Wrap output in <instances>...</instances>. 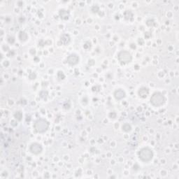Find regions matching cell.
<instances>
[{
	"mask_svg": "<svg viewBox=\"0 0 179 179\" xmlns=\"http://www.w3.org/2000/svg\"><path fill=\"white\" fill-rule=\"evenodd\" d=\"M139 158L143 162L145 163H148L150 162L153 160V152L150 148L148 147H145V148H142L140 149L138 153Z\"/></svg>",
	"mask_w": 179,
	"mask_h": 179,
	"instance_id": "cell-1",
	"label": "cell"
},
{
	"mask_svg": "<svg viewBox=\"0 0 179 179\" xmlns=\"http://www.w3.org/2000/svg\"><path fill=\"white\" fill-rule=\"evenodd\" d=\"M150 103L153 106L160 107L162 106L166 101L165 95L160 92H155L150 97Z\"/></svg>",
	"mask_w": 179,
	"mask_h": 179,
	"instance_id": "cell-2",
	"label": "cell"
},
{
	"mask_svg": "<svg viewBox=\"0 0 179 179\" xmlns=\"http://www.w3.org/2000/svg\"><path fill=\"white\" fill-rule=\"evenodd\" d=\"M34 129L38 133H44L49 128V123L45 119H38L34 123Z\"/></svg>",
	"mask_w": 179,
	"mask_h": 179,
	"instance_id": "cell-3",
	"label": "cell"
},
{
	"mask_svg": "<svg viewBox=\"0 0 179 179\" xmlns=\"http://www.w3.org/2000/svg\"><path fill=\"white\" fill-rule=\"evenodd\" d=\"M118 59L121 64H127L132 62V56L130 52L127 51H122L118 53Z\"/></svg>",
	"mask_w": 179,
	"mask_h": 179,
	"instance_id": "cell-4",
	"label": "cell"
},
{
	"mask_svg": "<svg viewBox=\"0 0 179 179\" xmlns=\"http://www.w3.org/2000/svg\"><path fill=\"white\" fill-rule=\"evenodd\" d=\"M79 60V56L77 54H75V53H72V54L69 55V56L67 57V62L69 65H71V66H74V65L78 64Z\"/></svg>",
	"mask_w": 179,
	"mask_h": 179,
	"instance_id": "cell-5",
	"label": "cell"
},
{
	"mask_svg": "<svg viewBox=\"0 0 179 179\" xmlns=\"http://www.w3.org/2000/svg\"><path fill=\"white\" fill-rule=\"evenodd\" d=\"M43 148L41 144L38 143H32L29 146V151L34 155H38L42 152Z\"/></svg>",
	"mask_w": 179,
	"mask_h": 179,
	"instance_id": "cell-6",
	"label": "cell"
},
{
	"mask_svg": "<svg viewBox=\"0 0 179 179\" xmlns=\"http://www.w3.org/2000/svg\"><path fill=\"white\" fill-rule=\"evenodd\" d=\"M113 95H114V97L115 98V99L117 100H121L123 99V98L125 97V91L122 89H118L116 90L113 93Z\"/></svg>",
	"mask_w": 179,
	"mask_h": 179,
	"instance_id": "cell-7",
	"label": "cell"
},
{
	"mask_svg": "<svg viewBox=\"0 0 179 179\" xmlns=\"http://www.w3.org/2000/svg\"><path fill=\"white\" fill-rule=\"evenodd\" d=\"M139 95L142 98H145L147 96H148V93H149V90L147 88L145 87H142L139 89L138 92Z\"/></svg>",
	"mask_w": 179,
	"mask_h": 179,
	"instance_id": "cell-8",
	"label": "cell"
},
{
	"mask_svg": "<svg viewBox=\"0 0 179 179\" xmlns=\"http://www.w3.org/2000/svg\"><path fill=\"white\" fill-rule=\"evenodd\" d=\"M60 15L62 18L63 19H68L69 16V13L67 12V11H64V10H61L60 11Z\"/></svg>",
	"mask_w": 179,
	"mask_h": 179,
	"instance_id": "cell-9",
	"label": "cell"
},
{
	"mask_svg": "<svg viewBox=\"0 0 179 179\" xmlns=\"http://www.w3.org/2000/svg\"><path fill=\"white\" fill-rule=\"evenodd\" d=\"M19 38L21 41H26V40L27 39V33L25 32L21 31L19 34Z\"/></svg>",
	"mask_w": 179,
	"mask_h": 179,
	"instance_id": "cell-10",
	"label": "cell"
},
{
	"mask_svg": "<svg viewBox=\"0 0 179 179\" xmlns=\"http://www.w3.org/2000/svg\"><path fill=\"white\" fill-rule=\"evenodd\" d=\"M131 130H132V127L129 123H125L123 125V130H124L125 132H130L131 131Z\"/></svg>",
	"mask_w": 179,
	"mask_h": 179,
	"instance_id": "cell-11",
	"label": "cell"
},
{
	"mask_svg": "<svg viewBox=\"0 0 179 179\" xmlns=\"http://www.w3.org/2000/svg\"><path fill=\"white\" fill-rule=\"evenodd\" d=\"M14 117L18 120H21L22 118H23V114L21 111H16L14 114Z\"/></svg>",
	"mask_w": 179,
	"mask_h": 179,
	"instance_id": "cell-12",
	"label": "cell"
},
{
	"mask_svg": "<svg viewBox=\"0 0 179 179\" xmlns=\"http://www.w3.org/2000/svg\"><path fill=\"white\" fill-rule=\"evenodd\" d=\"M67 38H70V37H69V35H67V34H66V38H64L63 37H61V41H62V42L63 43H64V44H68L69 43V40H67Z\"/></svg>",
	"mask_w": 179,
	"mask_h": 179,
	"instance_id": "cell-13",
	"label": "cell"
}]
</instances>
